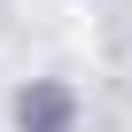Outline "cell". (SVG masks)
<instances>
[{"label":"cell","mask_w":132,"mask_h":132,"mask_svg":"<svg viewBox=\"0 0 132 132\" xmlns=\"http://www.w3.org/2000/svg\"><path fill=\"white\" fill-rule=\"evenodd\" d=\"M54 117H62V101H54V93H39V101H23V124H54Z\"/></svg>","instance_id":"1"}]
</instances>
